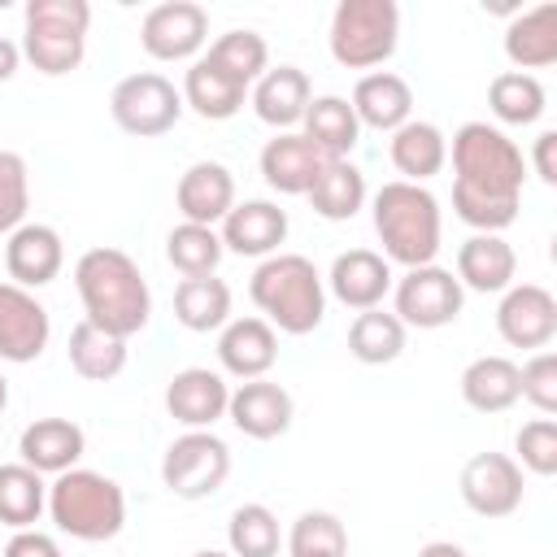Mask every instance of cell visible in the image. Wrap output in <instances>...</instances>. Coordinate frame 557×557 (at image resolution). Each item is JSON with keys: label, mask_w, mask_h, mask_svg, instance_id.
I'll use <instances>...</instances> for the list:
<instances>
[{"label": "cell", "mask_w": 557, "mask_h": 557, "mask_svg": "<svg viewBox=\"0 0 557 557\" xmlns=\"http://www.w3.org/2000/svg\"><path fill=\"white\" fill-rule=\"evenodd\" d=\"M22 52L39 74H70L87 52L91 4L87 0H26Z\"/></svg>", "instance_id": "obj_6"}, {"label": "cell", "mask_w": 557, "mask_h": 557, "mask_svg": "<svg viewBox=\"0 0 557 557\" xmlns=\"http://www.w3.org/2000/svg\"><path fill=\"white\" fill-rule=\"evenodd\" d=\"M505 57L527 74L557 61V4H535L513 13L505 26Z\"/></svg>", "instance_id": "obj_29"}, {"label": "cell", "mask_w": 557, "mask_h": 557, "mask_svg": "<svg viewBox=\"0 0 557 557\" xmlns=\"http://www.w3.org/2000/svg\"><path fill=\"white\" fill-rule=\"evenodd\" d=\"M326 283H331V296H335L339 305H348V309H357V313H361V309H379L383 296L392 292V265H387V257L374 252V248H348V252H339V257L331 261Z\"/></svg>", "instance_id": "obj_19"}, {"label": "cell", "mask_w": 557, "mask_h": 557, "mask_svg": "<svg viewBox=\"0 0 557 557\" xmlns=\"http://www.w3.org/2000/svg\"><path fill=\"white\" fill-rule=\"evenodd\" d=\"M322 161H326V157H322L300 131H278V135L261 148V157H257L261 178H265L274 191H283V196H305L309 183L318 178Z\"/></svg>", "instance_id": "obj_26"}, {"label": "cell", "mask_w": 557, "mask_h": 557, "mask_svg": "<svg viewBox=\"0 0 557 557\" xmlns=\"http://www.w3.org/2000/svg\"><path fill=\"white\" fill-rule=\"evenodd\" d=\"M531 165H535V174H540L548 187L557 183V131H540V135H535Z\"/></svg>", "instance_id": "obj_46"}, {"label": "cell", "mask_w": 557, "mask_h": 557, "mask_svg": "<svg viewBox=\"0 0 557 557\" xmlns=\"http://www.w3.org/2000/svg\"><path fill=\"white\" fill-rule=\"evenodd\" d=\"M226 544H231V557H278V544H283V531H278V518L248 500L231 513L226 522Z\"/></svg>", "instance_id": "obj_39"}, {"label": "cell", "mask_w": 557, "mask_h": 557, "mask_svg": "<svg viewBox=\"0 0 557 557\" xmlns=\"http://www.w3.org/2000/svg\"><path fill=\"white\" fill-rule=\"evenodd\" d=\"M453 209L474 235H500L513 226L527 183L522 148L487 122H466L453 135Z\"/></svg>", "instance_id": "obj_1"}, {"label": "cell", "mask_w": 557, "mask_h": 557, "mask_svg": "<svg viewBox=\"0 0 557 557\" xmlns=\"http://www.w3.org/2000/svg\"><path fill=\"white\" fill-rule=\"evenodd\" d=\"M513 448H518L513 461L527 466L531 474H540V479L557 474V422L553 418H531L527 426H518Z\"/></svg>", "instance_id": "obj_43"}, {"label": "cell", "mask_w": 557, "mask_h": 557, "mask_svg": "<svg viewBox=\"0 0 557 557\" xmlns=\"http://www.w3.org/2000/svg\"><path fill=\"white\" fill-rule=\"evenodd\" d=\"M374 231L383 239V257L400 261L405 270L413 265H431L444 239V218H440V200L422 187V183H405L392 178L374 191Z\"/></svg>", "instance_id": "obj_4"}, {"label": "cell", "mask_w": 557, "mask_h": 557, "mask_svg": "<svg viewBox=\"0 0 557 557\" xmlns=\"http://www.w3.org/2000/svg\"><path fill=\"white\" fill-rule=\"evenodd\" d=\"M218 239L239 257H274L287 239V209H278L274 200H235V209L222 218Z\"/></svg>", "instance_id": "obj_18"}, {"label": "cell", "mask_w": 557, "mask_h": 557, "mask_svg": "<svg viewBox=\"0 0 557 557\" xmlns=\"http://www.w3.org/2000/svg\"><path fill=\"white\" fill-rule=\"evenodd\" d=\"M174 205H178L183 222L213 226L235 209V174L222 161H196L183 170V178L174 187Z\"/></svg>", "instance_id": "obj_20"}, {"label": "cell", "mask_w": 557, "mask_h": 557, "mask_svg": "<svg viewBox=\"0 0 557 557\" xmlns=\"http://www.w3.org/2000/svg\"><path fill=\"white\" fill-rule=\"evenodd\" d=\"M17 61H22V48L0 35V83H9V78L17 74Z\"/></svg>", "instance_id": "obj_47"}, {"label": "cell", "mask_w": 557, "mask_h": 557, "mask_svg": "<svg viewBox=\"0 0 557 557\" xmlns=\"http://www.w3.org/2000/svg\"><path fill=\"white\" fill-rule=\"evenodd\" d=\"M52 322L48 309L35 300V292L17 283H0V361L26 366L48 348Z\"/></svg>", "instance_id": "obj_14"}, {"label": "cell", "mask_w": 557, "mask_h": 557, "mask_svg": "<svg viewBox=\"0 0 557 557\" xmlns=\"http://www.w3.org/2000/svg\"><path fill=\"white\" fill-rule=\"evenodd\" d=\"M300 126H305L300 135L326 161H344L357 148V139H361V122H357V113H352V104L344 96H313Z\"/></svg>", "instance_id": "obj_30"}, {"label": "cell", "mask_w": 557, "mask_h": 557, "mask_svg": "<svg viewBox=\"0 0 557 557\" xmlns=\"http://www.w3.org/2000/svg\"><path fill=\"white\" fill-rule=\"evenodd\" d=\"M48 509V483L39 470L9 461L0 466V527L26 531L39 522V513Z\"/></svg>", "instance_id": "obj_34"}, {"label": "cell", "mask_w": 557, "mask_h": 557, "mask_svg": "<svg viewBox=\"0 0 557 557\" xmlns=\"http://www.w3.org/2000/svg\"><path fill=\"white\" fill-rule=\"evenodd\" d=\"M226 474H231V448L213 431H187L161 457V483L178 500L213 496L226 483Z\"/></svg>", "instance_id": "obj_9"}, {"label": "cell", "mask_w": 557, "mask_h": 557, "mask_svg": "<svg viewBox=\"0 0 557 557\" xmlns=\"http://www.w3.org/2000/svg\"><path fill=\"white\" fill-rule=\"evenodd\" d=\"M418 557H470V553L461 544H453V540H431V544L418 548Z\"/></svg>", "instance_id": "obj_48"}, {"label": "cell", "mask_w": 557, "mask_h": 557, "mask_svg": "<svg viewBox=\"0 0 557 557\" xmlns=\"http://www.w3.org/2000/svg\"><path fill=\"white\" fill-rule=\"evenodd\" d=\"M191 557H231V553H218V548H200V553H191Z\"/></svg>", "instance_id": "obj_50"}, {"label": "cell", "mask_w": 557, "mask_h": 557, "mask_svg": "<svg viewBox=\"0 0 557 557\" xmlns=\"http://www.w3.org/2000/svg\"><path fill=\"white\" fill-rule=\"evenodd\" d=\"M83 448H87V435L70 418H35L17 435L22 466H30L39 474H65V470H74L78 457H83Z\"/></svg>", "instance_id": "obj_23"}, {"label": "cell", "mask_w": 557, "mask_h": 557, "mask_svg": "<svg viewBox=\"0 0 557 557\" xmlns=\"http://www.w3.org/2000/svg\"><path fill=\"white\" fill-rule=\"evenodd\" d=\"M331 57L344 70H374L400 44L396 0H339L331 13Z\"/></svg>", "instance_id": "obj_7"}, {"label": "cell", "mask_w": 557, "mask_h": 557, "mask_svg": "<svg viewBox=\"0 0 557 557\" xmlns=\"http://www.w3.org/2000/svg\"><path fill=\"white\" fill-rule=\"evenodd\" d=\"M0 557H61V544H57L52 535L26 527V531H13V535H9V544H4Z\"/></svg>", "instance_id": "obj_45"}, {"label": "cell", "mask_w": 557, "mask_h": 557, "mask_svg": "<svg viewBox=\"0 0 557 557\" xmlns=\"http://www.w3.org/2000/svg\"><path fill=\"white\" fill-rule=\"evenodd\" d=\"M226 418L235 422V431H244L248 440H278L292 418H296V405H292V392L283 383H270V379H248L231 392L226 400Z\"/></svg>", "instance_id": "obj_15"}, {"label": "cell", "mask_w": 557, "mask_h": 557, "mask_svg": "<svg viewBox=\"0 0 557 557\" xmlns=\"http://www.w3.org/2000/svg\"><path fill=\"white\" fill-rule=\"evenodd\" d=\"M4 405H9V379L0 374V413H4Z\"/></svg>", "instance_id": "obj_49"}, {"label": "cell", "mask_w": 557, "mask_h": 557, "mask_svg": "<svg viewBox=\"0 0 557 557\" xmlns=\"http://www.w3.org/2000/svg\"><path fill=\"white\" fill-rule=\"evenodd\" d=\"M70 366L87 383H109L126 370V339H117V335H109L83 318L70 331Z\"/></svg>", "instance_id": "obj_33"}, {"label": "cell", "mask_w": 557, "mask_h": 557, "mask_svg": "<svg viewBox=\"0 0 557 557\" xmlns=\"http://www.w3.org/2000/svg\"><path fill=\"white\" fill-rule=\"evenodd\" d=\"M226 400H231V387L209 366H187L165 387V409L187 431H209L218 418H226Z\"/></svg>", "instance_id": "obj_16"}, {"label": "cell", "mask_w": 557, "mask_h": 557, "mask_svg": "<svg viewBox=\"0 0 557 557\" xmlns=\"http://www.w3.org/2000/svg\"><path fill=\"white\" fill-rule=\"evenodd\" d=\"M461 500L466 509H474L479 518H509L518 505H522V466L509 457V453H474L466 466H461Z\"/></svg>", "instance_id": "obj_11"}, {"label": "cell", "mask_w": 557, "mask_h": 557, "mask_svg": "<svg viewBox=\"0 0 557 557\" xmlns=\"http://www.w3.org/2000/svg\"><path fill=\"white\" fill-rule=\"evenodd\" d=\"M466 305V287L457 283L453 270L444 265H413L396 278V318L400 326H418V331H440L448 322L461 318Z\"/></svg>", "instance_id": "obj_10"}, {"label": "cell", "mask_w": 557, "mask_h": 557, "mask_svg": "<svg viewBox=\"0 0 557 557\" xmlns=\"http://www.w3.org/2000/svg\"><path fill=\"white\" fill-rule=\"evenodd\" d=\"M209 39V13L191 0H165L144 13L139 44L152 61H187Z\"/></svg>", "instance_id": "obj_12"}, {"label": "cell", "mask_w": 557, "mask_h": 557, "mask_svg": "<svg viewBox=\"0 0 557 557\" xmlns=\"http://www.w3.org/2000/svg\"><path fill=\"white\" fill-rule=\"evenodd\" d=\"M218 361L235 379H265L278 361V331L265 318H231L218 335Z\"/></svg>", "instance_id": "obj_21"}, {"label": "cell", "mask_w": 557, "mask_h": 557, "mask_svg": "<svg viewBox=\"0 0 557 557\" xmlns=\"http://www.w3.org/2000/svg\"><path fill=\"white\" fill-rule=\"evenodd\" d=\"M109 113H113V122H117L126 135L157 139V135H165V131L183 117V91H178L165 74L139 70V74H126V78L113 87Z\"/></svg>", "instance_id": "obj_8"}, {"label": "cell", "mask_w": 557, "mask_h": 557, "mask_svg": "<svg viewBox=\"0 0 557 557\" xmlns=\"http://www.w3.org/2000/svg\"><path fill=\"white\" fill-rule=\"evenodd\" d=\"M518 274V252L509 248L505 235H470L457 248V283L470 292H505L513 287Z\"/></svg>", "instance_id": "obj_27"}, {"label": "cell", "mask_w": 557, "mask_h": 557, "mask_svg": "<svg viewBox=\"0 0 557 557\" xmlns=\"http://www.w3.org/2000/svg\"><path fill=\"white\" fill-rule=\"evenodd\" d=\"M348 352L361 366H387L405 352V326L387 309H361L348 326Z\"/></svg>", "instance_id": "obj_36"}, {"label": "cell", "mask_w": 557, "mask_h": 557, "mask_svg": "<svg viewBox=\"0 0 557 557\" xmlns=\"http://www.w3.org/2000/svg\"><path fill=\"white\" fill-rule=\"evenodd\" d=\"M61 265H65V244H61V235H57L52 226H44V222H22V226L9 235V244H4L9 283L26 287V292L52 283V278L61 274Z\"/></svg>", "instance_id": "obj_17"}, {"label": "cell", "mask_w": 557, "mask_h": 557, "mask_svg": "<svg viewBox=\"0 0 557 557\" xmlns=\"http://www.w3.org/2000/svg\"><path fill=\"white\" fill-rule=\"evenodd\" d=\"M248 296L265 313V322L283 335H309L326 318V283L318 265L300 252L265 257L248 278Z\"/></svg>", "instance_id": "obj_3"}, {"label": "cell", "mask_w": 557, "mask_h": 557, "mask_svg": "<svg viewBox=\"0 0 557 557\" xmlns=\"http://www.w3.org/2000/svg\"><path fill=\"white\" fill-rule=\"evenodd\" d=\"M248 83H239L235 74H226L209 52H200L191 65H187V74H183V104H191L205 122H226V117H235L239 109H244V100H248Z\"/></svg>", "instance_id": "obj_24"}, {"label": "cell", "mask_w": 557, "mask_h": 557, "mask_svg": "<svg viewBox=\"0 0 557 557\" xmlns=\"http://www.w3.org/2000/svg\"><path fill=\"white\" fill-rule=\"evenodd\" d=\"M30 209V174L22 152L0 148V235H13Z\"/></svg>", "instance_id": "obj_42"}, {"label": "cell", "mask_w": 557, "mask_h": 557, "mask_svg": "<svg viewBox=\"0 0 557 557\" xmlns=\"http://www.w3.org/2000/svg\"><path fill=\"white\" fill-rule=\"evenodd\" d=\"M287 557H348V531L326 509H305L287 531Z\"/></svg>", "instance_id": "obj_40"}, {"label": "cell", "mask_w": 557, "mask_h": 557, "mask_svg": "<svg viewBox=\"0 0 557 557\" xmlns=\"http://www.w3.org/2000/svg\"><path fill=\"white\" fill-rule=\"evenodd\" d=\"M174 318L187 331H222L231 322V287L213 274L183 278L174 287Z\"/></svg>", "instance_id": "obj_35"}, {"label": "cell", "mask_w": 557, "mask_h": 557, "mask_svg": "<svg viewBox=\"0 0 557 557\" xmlns=\"http://www.w3.org/2000/svg\"><path fill=\"white\" fill-rule=\"evenodd\" d=\"M352 113L361 126L370 131H400L409 117H413V91L400 74L392 70H374V74H361L357 87H352Z\"/></svg>", "instance_id": "obj_25"}, {"label": "cell", "mask_w": 557, "mask_h": 557, "mask_svg": "<svg viewBox=\"0 0 557 557\" xmlns=\"http://www.w3.org/2000/svg\"><path fill=\"white\" fill-rule=\"evenodd\" d=\"M248 100H252V109H257V117L265 126L292 131V126L305 122V109L313 100V87H309V74L300 65H274V70H265L252 83Z\"/></svg>", "instance_id": "obj_22"}, {"label": "cell", "mask_w": 557, "mask_h": 557, "mask_svg": "<svg viewBox=\"0 0 557 557\" xmlns=\"http://www.w3.org/2000/svg\"><path fill=\"white\" fill-rule=\"evenodd\" d=\"M461 400L479 413H505L522 400V383H518V366L509 357H474L461 370Z\"/></svg>", "instance_id": "obj_31"}, {"label": "cell", "mask_w": 557, "mask_h": 557, "mask_svg": "<svg viewBox=\"0 0 557 557\" xmlns=\"http://www.w3.org/2000/svg\"><path fill=\"white\" fill-rule=\"evenodd\" d=\"M387 157L396 165V174L405 183H426L444 170L448 161V139L435 122H422V117H409L400 131H392V144H387Z\"/></svg>", "instance_id": "obj_28"}, {"label": "cell", "mask_w": 557, "mask_h": 557, "mask_svg": "<svg viewBox=\"0 0 557 557\" xmlns=\"http://www.w3.org/2000/svg\"><path fill=\"white\" fill-rule=\"evenodd\" d=\"M209 57L226 74H235L239 83H248V87L270 70V48H265V39L257 30H226V35H218L209 44Z\"/></svg>", "instance_id": "obj_41"}, {"label": "cell", "mask_w": 557, "mask_h": 557, "mask_svg": "<svg viewBox=\"0 0 557 557\" xmlns=\"http://www.w3.org/2000/svg\"><path fill=\"white\" fill-rule=\"evenodd\" d=\"M48 518L70 540L100 544V540H113L122 531L126 496L109 474L74 466V470H65V474H57L48 483Z\"/></svg>", "instance_id": "obj_5"}, {"label": "cell", "mask_w": 557, "mask_h": 557, "mask_svg": "<svg viewBox=\"0 0 557 557\" xmlns=\"http://www.w3.org/2000/svg\"><path fill=\"white\" fill-rule=\"evenodd\" d=\"M309 205L326 222H348L366 205V174L344 157V161H322L318 178L309 183Z\"/></svg>", "instance_id": "obj_32"}, {"label": "cell", "mask_w": 557, "mask_h": 557, "mask_svg": "<svg viewBox=\"0 0 557 557\" xmlns=\"http://www.w3.org/2000/svg\"><path fill=\"white\" fill-rule=\"evenodd\" d=\"M496 331L509 348H548L557 335V300L540 283H513L505 287L496 305Z\"/></svg>", "instance_id": "obj_13"}, {"label": "cell", "mask_w": 557, "mask_h": 557, "mask_svg": "<svg viewBox=\"0 0 557 557\" xmlns=\"http://www.w3.org/2000/svg\"><path fill=\"white\" fill-rule=\"evenodd\" d=\"M487 104L505 126H531L544 117V83L522 70H505L487 83Z\"/></svg>", "instance_id": "obj_37"}, {"label": "cell", "mask_w": 557, "mask_h": 557, "mask_svg": "<svg viewBox=\"0 0 557 557\" xmlns=\"http://www.w3.org/2000/svg\"><path fill=\"white\" fill-rule=\"evenodd\" d=\"M518 383H522V400H531L544 418L557 413V357L548 348H540L527 366H518Z\"/></svg>", "instance_id": "obj_44"}, {"label": "cell", "mask_w": 557, "mask_h": 557, "mask_svg": "<svg viewBox=\"0 0 557 557\" xmlns=\"http://www.w3.org/2000/svg\"><path fill=\"white\" fill-rule=\"evenodd\" d=\"M83 318L117 339H131L152 318V292L139 265L122 248H87L74 265Z\"/></svg>", "instance_id": "obj_2"}, {"label": "cell", "mask_w": 557, "mask_h": 557, "mask_svg": "<svg viewBox=\"0 0 557 557\" xmlns=\"http://www.w3.org/2000/svg\"><path fill=\"white\" fill-rule=\"evenodd\" d=\"M222 239L213 226H196V222H178L170 235H165V261L183 274V278H205L218 270L222 261Z\"/></svg>", "instance_id": "obj_38"}]
</instances>
